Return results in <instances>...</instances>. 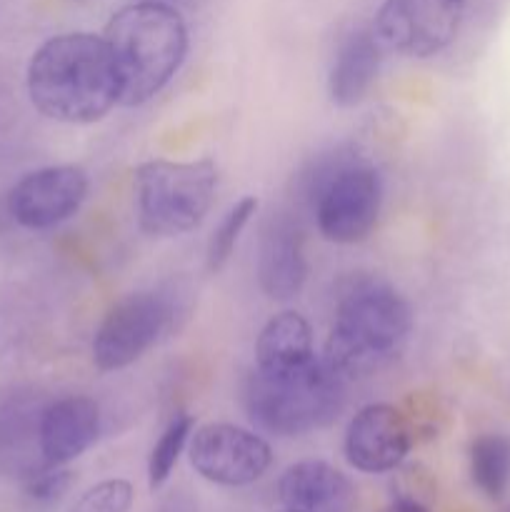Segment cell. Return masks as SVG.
<instances>
[{
	"label": "cell",
	"instance_id": "11",
	"mask_svg": "<svg viewBox=\"0 0 510 512\" xmlns=\"http://www.w3.org/2000/svg\"><path fill=\"white\" fill-rule=\"evenodd\" d=\"M415 443L410 415L390 403H370L350 418L343 450L355 470L368 475L393 473Z\"/></svg>",
	"mask_w": 510,
	"mask_h": 512
},
{
	"label": "cell",
	"instance_id": "3",
	"mask_svg": "<svg viewBox=\"0 0 510 512\" xmlns=\"http://www.w3.org/2000/svg\"><path fill=\"white\" fill-rule=\"evenodd\" d=\"M413 328L410 305L390 283L353 280L335 308L323 360L345 380L398 355Z\"/></svg>",
	"mask_w": 510,
	"mask_h": 512
},
{
	"label": "cell",
	"instance_id": "19",
	"mask_svg": "<svg viewBox=\"0 0 510 512\" xmlns=\"http://www.w3.org/2000/svg\"><path fill=\"white\" fill-rule=\"evenodd\" d=\"M258 198L253 195H245V198L235 200L225 215L220 218L218 228L213 230L208 240V250H205V265H208V273H220L225 265L233 258L235 248H238V240L243 235L245 225L250 223L255 213H258Z\"/></svg>",
	"mask_w": 510,
	"mask_h": 512
},
{
	"label": "cell",
	"instance_id": "16",
	"mask_svg": "<svg viewBox=\"0 0 510 512\" xmlns=\"http://www.w3.org/2000/svg\"><path fill=\"white\" fill-rule=\"evenodd\" d=\"M318 358L313 348V328L295 310L273 315L255 340V368L265 373H290Z\"/></svg>",
	"mask_w": 510,
	"mask_h": 512
},
{
	"label": "cell",
	"instance_id": "22",
	"mask_svg": "<svg viewBox=\"0 0 510 512\" xmlns=\"http://www.w3.org/2000/svg\"><path fill=\"white\" fill-rule=\"evenodd\" d=\"M380 512H430L428 505H418V503H408V500H395L393 505H388L385 510Z\"/></svg>",
	"mask_w": 510,
	"mask_h": 512
},
{
	"label": "cell",
	"instance_id": "18",
	"mask_svg": "<svg viewBox=\"0 0 510 512\" xmlns=\"http://www.w3.org/2000/svg\"><path fill=\"white\" fill-rule=\"evenodd\" d=\"M193 415L188 413H175L163 428V433L155 440L153 450L148 458V485L150 490H160L168 478L173 475L175 465H178L180 455L188 448L190 435H193Z\"/></svg>",
	"mask_w": 510,
	"mask_h": 512
},
{
	"label": "cell",
	"instance_id": "1",
	"mask_svg": "<svg viewBox=\"0 0 510 512\" xmlns=\"http://www.w3.org/2000/svg\"><path fill=\"white\" fill-rule=\"evenodd\" d=\"M28 95L55 123L90 125L120 103V78L105 38L65 33L45 40L28 65Z\"/></svg>",
	"mask_w": 510,
	"mask_h": 512
},
{
	"label": "cell",
	"instance_id": "17",
	"mask_svg": "<svg viewBox=\"0 0 510 512\" xmlns=\"http://www.w3.org/2000/svg\"><path fill=\"white\" fill-rule=\"evenodd\" d=\"M470 480L488 500H500L510 485V438L483 433L468 448Z\"/></svg>",
	"mask_w": 510,
	"mask_h": 512
},
{
	"label": "cell",
	"instance_id": "5",
	"mask_svg": "<svg viewBox=\"0 0 510 512\" xmlns=\"http://www.w3.org/2000/svg\"><path fill=\"white\" fill-rule=\"evenodd\" d=\"M138 223L155 238H175L198 228L218 190V165L200 160H145L133 170Z\"/></svg>",
	"mask_w": 510,
	"mask_h": 512
},
{
	"label": "cell",
	"instance_id": "15",
	"mask_svg": "<svg viewBox=\"0 0 510 512\" xmlns=\"http://www.w3.org/2000/svg\"><path fill=\"white\" fill-rule=\"evenodd\" d=\"M383 45L373 30H353L345 35L335 53L328 75L330 100L340 108H355L368 98L378 80Z\"/></svg>",
	"mask_w": 510,
	"mask_h": 512
},
{
	"label": "cell",
	"instance_id": "23",
	"mask_svg": "<svg viewBox=\"0 0 510 512\" xmlns=\"http://www.w3.org/2000/svg\"><path fill=\"white\" fill-rule=\"evenodd\" d=\"M155 3H165V5H173V8H175V5L183 3V0H155Z\"/></svg>",
	"mask_w": 510,
	"mask_h": 512
},
{
	"label": "cell",
	"instance_id": "25",
	"mask_svg": "<svg viewBox=\"0 0 510 512\" xmlns=\"http://www.w3.org/2000/svg\"><path fill=\"white\" fill-rule=\"evenodd\" d=\"M508 512H510V510H508Z\"/></svg>",
	"mask_w": 510,
	"mask_h": 512
},
{
	"label": "cell",
	"instance_id": "12",
	"mask_svg": "<svg viewBox=\"0 0 510 512\" xmlns=\"http://www.w3.org/2000/svg\"><path fill=\"white\" fill-rule=\"evenodd\" d=\"M100 435V408L88 395L45 403L38 423V453L48 465H68L93 448Z\"/></svg>",
	"mask_w": 510,
	"mask_h": 512
},
{
	"label": "cell",
	"instance_id": "13",
	"mask_svg": "<svg viewBox=\"0 0 510 512\" xmlns=\"http://www.w3.org/2000/svg\"><path fill=\"white\" fill-rule=\"evenodd\" d=\"M260 290L270 300H290L303 290L308 278L303 233L298 223L285 215H275L263 228L255 265Z\"/></svg>",
	"mask_w": 510,
	"mask_h": 512
},
{
	"label": "cell",
	"instance_id": "7",
	"mask_svg": "<svg viewBox=\"0 0 510 512\" xmlns=\"http://www.w3.org/2000/svg\"><path fill=\"white\" fill-rule=\"evenodd\" d=\"M173 320V303L160 290H138L115 300L93 335V365L113 373L143 358Z\"/></svg>",
	"mask_w": 510,
	"mask_h": 512
},
{
	"label": "cell",
	"instance_id": "20",
	"mask_svg": "<svg viewBox=\"0 0 510 512\" xmlns=\"http://www.w3.org/2000/svg\"><path fill=\"white\" fill-rule=\"evenodd\" d=\"M130 505H133V485L115 478L85 490L70 512H130Z\"/></svg>",
	"mask_w": 510,
	"mask_h": 512
},
{
	"label": "cell",
	"instance_id": "6",
	"mask_svg": "<svg viewBox=\"0 0 510 512\" xmlns=\"http://www.w3.org/2000/svg\"><path fill=\"white\" fill-rule=\"evenodd\" d=\"M308 200L320 235L335 245L370 238L383 208V183L373 165L338 153L308 175Z\"/></svg>",
	"mask_w": 510,
	"mask_h": 512
},
{
	"label": "cell",
	"instance_id": "14",
	"mask_svg": "<svg viewBox=\"0 0 510 512\" xmlns=\"http://www.w3.org/2000/svg\"><path fill=\"white\" fill-rule=\"evenodd\" d=\"M278 498L293 512H350L355 488L345 473L325 460H300L278 480Z\"/></svg>",
	"mask_w": 510,
	"mask_h": 512
},
{
	"label": "cell",
	"instance_id": "2",
	"mask_svg": "<svg viewBox=\"0 0 510 512\" xmlns=\"http://www.w3.org/2000/svg\"><path fill=\"white\" fill-rule=\"evenodd\" d=\"M105 43L120 78V105L153 100L183 65L188 28L178 8L140 0L118 10L105 28Z\"/></svg>",
	"mask_w": 510,
	"mask_h": 512
},
{
	"label": "cell",
	"instance_id": "8",
	"mask_svg": "<svg viewBox=\"0 0 510 512\" xmlns=\"http://www.w3.org/2000/svg\"><path fill=\"white\" fill-rule=\"evenodd\" d=\"M465 0H383L373 33L405 58H433L458 35Z\"/></svg>",
	"mask_w": 510,
	"mask_h": 512
},
{
	"label": "cell",
	"instance_id": "9",
	"mask_svg": "<svg viewBox=\"0 0 510 512\" xmlns=\"http://www.w3.org/2000/svg\"><path fill=\"white\" fill-rule=\"evenodd\" d=\"M190 465L203 480L243 488L268 473L273 450L260 435L230 423H208L190 435Z\"/></svg>",
	"mask_w": 510,
	"mask_h": 512
},
{
	"label": "cell",
	"instance_id": "4",
	"mask_svg": "<svg viewBox=\"0 0 510 512\" xmlns=\"http://www.w3.org/2000/svg\"><path fill=\"white\" fill-rule=\"evenodd\" d=\"M245 410L265 433L298 438L325 428L345 405V378L323 358L290 373H265L255 368L245 380Z\"/></svg>",
	"mask_w": 510,
	"mask_h": 512
},
{
	"label": "cell",
	"instance_id": "24",
	"mask_svg": "<svg viewBox=\"0 0 510 512\" xmlns=\"http://www.w3.org/2000/svg\"><path fill=\"white\" fill-rule=\"evenodd\" d=\"M280 512H293V510H280Z\"/></svg>",
	"mask_w": 510,
	"mask_h": 512
},
{
	"label": "cell",
	"instance_id": "10",
	"mask_svg": "<svg viewBox=\"0 0 510 512\" xmlns=\"http://www.w3.org/2000/svg\"><path fill=\"white\" fill-rule=\"evenodd\" d=\"M88 173L80 165H50L28 173L8 195L10 215L28 230L65 223L88 198Z\"/></svg>",
	"mask_w": 510,
	"mask_h": 512
},
{
	"label": "cell",
	"instance_id": "21",
	"mask_svg": "<svg viewBox=\"0 0 510 512\" xmlns=\"http://www.w3.org/2000/svg\"><path fill=\"white\" fill-rule=\"evenodd\" d=\"M150 512H198V500L188 493V490L178 488V490H170L168 495L158 500Z\"/></svg>",
	"mask_w": 510,
	"mask_h": 512
}]
</instances>
